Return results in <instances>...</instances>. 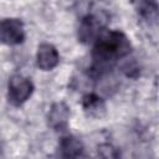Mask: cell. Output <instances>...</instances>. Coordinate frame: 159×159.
I'll use <instances>...</instances> for the list:
<instances>
[{
    "mask_svg": "<svg viewBox=\"0 0 159 159\" xmlns=\"http://www.w3.org/2000/svg\"><path fill=\"white\" fill-rule=\"evenodd\" d=\"M25 40L24 24L20 19L7 17L1 21V41L5 45L14 46L22 43Z\"/></svg>",
    "mask_w": 159,
    "mask_h": 159,
    "instance_id": "obj_4",
    "label": "cell"
},
{
    "mask_svg": "<svg viewBox=\"0 0 159 159\" xmlns=\"http://www.w3.org/2000/svg\"><path fill=\"white\" fill-rule=\"evenodd\" d=\"M70 118V109L63 102L55 103L47 116L48 125L55 130H63L67 128Z\"/></svg>",
    "mask_w": 159,
    "mask_h": 159,
    "instance_id": "obj_6",
    "label": "cell"
},
{
    "mask_svg": "<svg viewBox=\"0 0 159 159\" xmlns=\"http://www.w3.org/2000/svg\"><path fill=\"white\" fill-rule=\"evenodd\" d=\"M36 62L42 71L53 70L60 62V55L57 48L53 45L47 42L39 45L37 53H36Z\"/></svg>",
    "mask_w": 159,
    "mask_h": 159,
    "instance_id": "obj_5",
    "label": "cell"
},
{
    "mask_svg": "<svg viewBox=\"0 0 159 159\" xmlns=\"http://www.w3.org/2000/svg\"><path fill=\"white\" fill-rule=\"evenodd\" d=\"M132 51L129 39L119 30L103 31L96 40L92 50V72L101 76L109 70L119 58L125 57Z\"/></svg>",
    "mask_w": 159,
    "mask_h": 159,
    "instance_id": "obj_1",
    "label": "cell"
},
{
    "mask_svg": "<svg viewBox=\"0 0 159 159\" xmlns=\"http://www.w3.org/2000/svg\"><path fill=\"white\" fill-rule=\"evenodd\" d=\"M83 150H84V148H83L82 142L73 135L63 137L60 142V152H61V155L65 158L82 157Z\"/></svg>",
    "mask_w": 159,
    "mask_h": 159,
    "instance_id": "obj_8",
    "label": "cell"
},
{
    "mask_svg": "<svg viewBox=\"0 0 159 159\" xmlns=\"http://www.w3.org/2000/svg\"><path fill=\"white\" fill-rule=\"evenodd\" d=\"M34 92V83L31 80L21 76L14 75L10 77L7 83V97L14 106H20L25 103Z\"/></svg>",
    "mask_w": 159,
    "mask_h": 159,
    "instance_id": "obj_3",
    "label": "cell"
},
{
    "mask_svg": "<svg viewBox=\"0 0 159 159\" xmlns=\"http://www.w3.org/2000/svg\"><path fill=\"white\" fill-rule=\"evenodd\" d=\"M82 107L91 117H102L106 112V104L103 99L94 93H88L82 98Z\"/></svg>",
    "mask_w": 159,
    "mask_h": 159,
    "instance_id": "obj_9",
    "label": "cell"
},
{
    "mask_svg": "<svg viewBox=\"0 0 159 159\" xmlns=\"http://www.w3.org/2000/svg\"><path fill=\"white\" fill-rule=\"evenodd\" d=\"M107 22V16L104 14H88L86 15L78 27V40L83 43L96 41L97 37L103 32Z\"/></svg>",
    "mask_w": 159,
    "mask_h": 159,
    "instance_id": "obj_2",
    "label": "cell"
},
{
    "mask_svg": "<svg viewBox=\"0 0 159 159\" xmlns=\"http://www.w3.org/2000/svg\"><path fill=\"white\" fill-rule=\"evenodd\" d=\"M134 9L144 21L155 22L159 20V2L157 0H135Z\"/></svg>",
    "mask_w": 159,
    "mask_h": 159,
    "instance_id": "obj_7",
    "label": "cell"
}]
</instances>
